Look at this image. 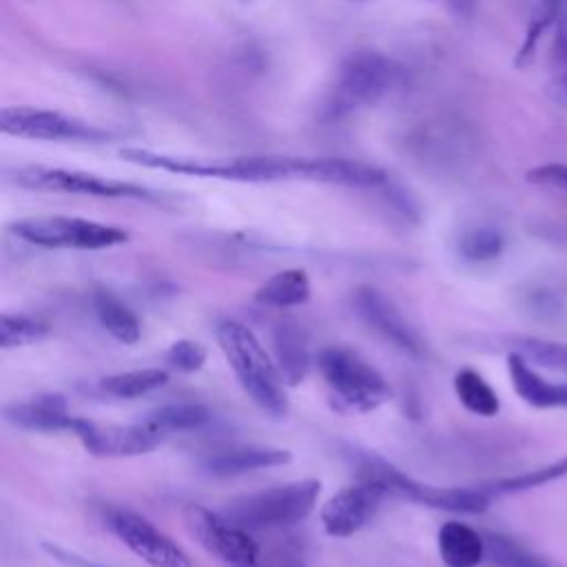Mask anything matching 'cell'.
Listing matches in <instances>:
<instances>
[{
    "label": "cell",
    "instance_id": "44dd1931",
    "mask_svg": "<svg viewBox=\"0 0 567 567\" xmlns=\"http://www.w3.org/2000/svg\"><path fill=\"white\" fill-rule=\"evenodd\" d=\"M277 363L286 383L297 385L308 370V346L301 328L292 321H284L275 328Z\"/></svg>",
    "mask_w": 567,
    "mask_h": 567
},
{
    "label": "cell",
    "instance_id": "f546056e",
    "mask_svg": "<svg viewBox=\"0 0 567 567\" xmlns=\"http://www.w3.org/2000/svg\"><path fill=\"white\" fill-rule=\"evenodd\" d=\"M540 9L554 18L551 60L556 66L567 69V0H540Z\"/></svg>",
    "mask_w": 567,
    "mask_h": 567
},
{
    "label": "cell",
    "instance_id": "d6986e66",
    "mask_svg": "<svg viewBox=\"0 0 567 567\" xmlns=\"http://www.w3.org/2000/svg\"><path fill=\"white\" fill-rule=\"evenodd\" d=\"M93 308L100 326L120 343L133 346L142 337V323L137 315L111 290L97 288L93 292Z\"/></svg>",
    "mask_w": 567,
    "mask_h": 567
},
{
    "label": "cell",
    "instance_id": "5bb4252c",
    "mask_svg": "<svg viewBox=\"0 0 567 567\" xmlns=\"http://www.w3.org/2000/svg\"><path fill=\"white\" fill-rule=\"evenodd\" d=\"M354 308H357L359 317L370 328H374L379 334H383L396 348H401L410 354L423 352V343H421L416 330L408 323V319L392 303V299H388L381 290H377L372 286H361L354 292Z\"/></svg>",
    "mask_w": 567,
    "mask_h": 567
},
{
    "label": "cell",
    "instance_id": "836d02e7",
    "mask_svg": "<svg viewBox=\"0 0 567 567\" xmlns=\"http://www.w3.org/2000/svg\"><path fill=\"white\" fill-rule=\"evenodd\" d=\"M478 0H447L450 11L458 18V20H470L474 16Z\"/></svg>",
    "mask_w": 567,
    "mask_h": 567
},
{
    "label": "cell",
    "instance_id": "83f0119b",
    "mask_svg": "<svg viewBox=\"0 0 567 567\" xmlns=\"http://www.w3.org/2000/svg\"><path fill=\"white\" fill-rule=\"evenodd\" d=\"M485 545L487 558L498 567H554L545 558L536 556L534 551L503 534H487Z\"/></svg>",
    "mask_w": 567,
    "mask_h": 567
},
{
    "label": "cell",
    "instance_id": "7c38bea8",
    "mask_svg": "<svg viewBox=\"0 0 567 567\" xmlns=\"http://www.w3.org/2000/svg\"><path fill=\"white\" fill-rule=\"evenodd\" d=\"M69 432L95 456H140L159 447L168 436L151 419L128 425H97L89 419L73 416Z\"/></svg>",
    "mask_w": 567,
    "mask_h": 567
},
{
    "label": "cell",
    "instance_id": "cb8c5ba5",
    "mask_svg": "<svg viewBox=\"0 0 567 567\" xmlns=\"http://www.w3.org/2000/svg\"><path fill=\"white\" fill-rule=\"evenodd\" d=\"M503 343L509 352H518L527 361L567 374V343L540 339V337H523V334H509L503 337Z\"/></svg>",
    "mask_w": 567,
    "mask_h": 567
},
{
    "label": "cell",
    "instance_id": "484cf974",
    "mask_svg": "<svg viewBox=\"0 0 567 567\" xmlns=\"http://www.w3.org/2000/svg\"><path fill=\"white\" fill-rule=\"evenodd\" d=\"M151 421H155L166 434L168 432H188L199 430L210 421V410L202 403L182 401V403H166L157 408L153 414H148Z\"/></svg>",
    "mask_w": 567,
    "mask_h": 567
},
{
    "label": "cell",
    "instance_id": "6da1fadb",
    "mask_svg": "<svg viewBox=\"0 0 567 567\" xmlns=\"http://www.w3.org/2000/svg\"><path fill=\"white\" fill-rule=\"evenodd\" d=\"M120 157L155 171L179 173L190 177H215L226 182H319V157H288V155H250V157H184L157 153L148 148H122Z\"/></svg>",
    "mask_w": 567,
    "mask_h": 567
},
{
    "label": "cell",
    "instance_id": "2e32d148",
    "mask_svg": "<svg viewBox=\"0 0 567 567\" xmlns=\"http://www.w3.org/2000/svg\"><path fill=\"white\" fill-rule=\"evenodd\" d=\"M9 425L29 432H69L73 414H69L66 403L58 394L38 396L33 401L9 403L2 410Z\"/></svg>",
    "mask_w": 567,
    "mask_h": 567
},
{
    "label": "cell",
    "instance_id": "277c9868",
    "mask_svg": "<svg viewBox=\"0 0 567 567\" xmlns=\"http://www.w3.org/2000/svg\"><path fill=\"white\" fill-rule=\"evenodd\" d=\"M321 492V481L303 478L286 485L259 489L255 494H246L221 512L233 523L250 529H286L290 525L301 523L315 509Z\"/></svg>",
    "mask_w": 567,
    "mask_h": 567
},
{
    "label": "cell",
    "instance_id": "30bf717a",
    "mask_svg": "<svg viewBox=\"0 0 567 567\" xmlns=\"http://www.w3.org/2000/svg\"><path fill=\"white\" fill-rule=\"evenodd\" d=\"M0 131L13 137L47 142H106L111 133L97 124L38 106H4L0 111Z\"/></svg>",
    "mask_w": 567,
    "mask_h": 567
},
{
    "label": "cell",
    "instance_id": "ba28073f",
    "mask_svg": "<svg viewBox=\"0 0 567 567\" xmlns=\"http://www.w3.org/2000/svg\"><path fill=\"white\" fill-rule=\"evenodd\" d=\"M188 532L197 543L228 567H266V554L250 529L233 523L221 512L188 505L184 512Z\"/></svg>",
    "mask_w": 567,
    "mask_h": 567
},
{
    "label": "cell",
    "instance_id": "4fadbf2b",
    "mask_svg": "<svg viewBox=\"0 0 567 567\" xmlns=\"http://www.w3.org/2000/svg\"><path fill=\"white\" fill-rule=\"evenodd\" d=\"M388 489L370 478L343 487L321 507V525L332 538H348L363 529L379 512Z\"/></svg>",
    "mask_w": 567,
    "mask_h": 567
},
{
    "label": "cell",
    "instance_id": "3957f363",
    "mask_svg": "<svg viewBox=\"0 0 567 567\" xmlns=\"http://www.w3.org/2000/svg\"><path fill=\"white\" fill-rule=\"evenodd\" d=\"M403 82L405 69L396 60L379 51L350 53L341 62L334 84L323 100L321 117L328 122L343 120L365 106L377 104Z\"/></svg>",
    "mask_w": 567,
    "mask_h": 567
},
{
    "label": "cell",
    "instance_id": "ac0fdd59",
    "mask_svg": "<svg viewBox=\"0 0 567 567\" xmlns=\"http://www.w3.org/2000/svg\"><path fill=\"white\" fill-rule=\"evenodd\" d=\"M436 545L445 567H478L487 558L485 536L461 520L443 523Z\"/></svg>",
    "mask_w": 567,
    "mask_h": 567
},
{
    "label": "cell",
    "instance_id": "7402d4cb",
    "mask_svg": "<svg viewBox=\"0 0 567 567\" xmlns=\"http://www.w3.org/2000/svg\"><path fill=\"white\" fill-rule=\"evenodd\" d=\"M563 476H567V454L547 463V465H540V467H534V470H527V472H520V474L485 481V483H481V487L492 498H498V496L520 494V492H529L534 487H543V485L554 483Z\"/></svg>",
    "mask_w": 567,
    "mask_h": 567
},
{
    "label": "cell",
    "instance_id": "d4e9b609",
    "mask_svg": "<svg viewBox=\"0 0 567 567\" xmlns=\"http://www.w3.org/2000/svg\"><path fill=\"white\" fill-rule=\"evenodd\" d=\"M168 381V372L159 368H142V370H128L120 374L104 377L100 381L102 390L109 396L115 399H137L142 394H148L157 388H162Z\"/></svg>",
    "mask_w": 567,
    "mask_h": 567
},
{
    "label": "cell",
    "instance_id": "ffe728a7",
    "mask_svg": "<svg viewBox=\"0 0 567 567\" xmlns=\"http://www.w3.org/2000/svg\"><path fill=\"white\" fill-rule=\"evenodd\" d=\"M310 292L312 288L308 275L299 268H288L266 279L257 288L255 301L270 308H292L306 303L310 299Z\"/></svg>",
    "mask_w": 567,
    "mask_h": 567
},
{
    "label": "cell",
    "instance_id": "9c48e42d",
    "mask_svg": "<svg viewBox=\"0 0 567 567\" xmlns=\"http://www.w3.org/2000/svg\"><path fill=\"white\" fill-rule=\"evenodd\" d=\"M7 179L20 188L47 190V193H69V195H91L111 199H151L153 193L146 186L102 177L75 168H49V166H20L7 173Z\"/></svg>",
    "mask_w": 567,
    "mask_h": 567
},
{
    "label": "cell",
    "instance_id": "8fae6325",
    "mask_svg": "<svg viewBox=\"0 0 567 567\" xmlns=\"http://www.w3.org/2000/svg\"><path fill=\"white\" fill-rule=\"evenodd\" d=\"M104 518L109 529L117 536V540L126 545L146 565L195 567L190 556L177 543H173L164 532H159L148 518L122 507H111Z\"/></svg>",
    "mask_w": 567,
    "mask_h": 567
},
{
    "label": "cell",
    "instance_id": "4dcf8cb0",
    "mask_svg": "<svg viewBox=\"0 0 567 567\" xmlns=\"http://www.w3.org/2000/svg\"><path fill=\"white\" fill-rule=\"evenodd\" d=\"M166 363L179 372H197L206 363V348L193 339H179L166 350Z\"/></svg>",
    "mask_w": 567,
    "mask_h": 567
},
{
    "label": "cell",
    "instance_id": "1f68e13d",
    "mask_svg": "<svg viewBox=\"0 0 567 567\" xmlns=\"http://www.w3.org/2000/svg\"><path fill=\"white\" fill-rule=\"evenodd\" d=\"M525 179L536 186H547L567 193V164H543L525 173Z\"/></svg>",
    "mask_w": 567,
    "mask_h": 567
},
{
    "label": "cell",
    "instance_id": "4316f807",
    "mask_svg": "<svg viewBox=\"0 0 567 567\" xmlns=\"http://www.w3.org/2000/svg\"><path fill=\"white\" fill-rule=\"evenodd\" d=\"M505 237L494 226H474L458 239V255L472 264H487L501 257Z\"/></svg>",
    "mask_w": 567,
    "mask_h": 567
},
{
    "label": "cell",
    "instance_id": "f1b7e54d",
    "mask_svg": "<svg viewBox=\"0 0 567 567\" xmlns=\"http://www.w3.org/2000/svg\"><path fill=\"white\" fill-rule=\"evenodd\" d=\"M47 326L29 315L4 312L0 317V348H22L40 341L47 334Z\"/></svg>",
    "mask_w": 567,
    "mask_h": 567
},
{
    "label": "cell",
    "instance_id": "e0dca14e",
    "mask_svg": "<svg viewBox=\"0 0 567 567\" xmlns=\"http://www.w3.org/2000/svg\"><path fill=\"white\" fill-rule=\"evenodd\" d=\"M292 461V454L281 447L268 445H244L217 452L204 461V467L215 476H239L255 470L277 467Z\"/></svg>",
    "mask_w": 567,
    "mask_h": 567
},
{
    "label": "cell",
    "instance_id": "5b68a950",
    "mask_svg": "<svg viewBox=\"0 0 567 567\" xmlns=\"http://www.w3.org/2000/svg\"><path fill=\"white\" fill-rule=\"evenodd\" d=\"M359 476L381 483L388 489V496H399V498H405L425 507L443 509V512L483 514L492 503V496L481 485H474V487L425 485L374 454H365L359 458Z\"/></svg>",
    "mask_w": 567,
    "mask_h": 567
},
{
    "label": "cell",
    "instance_id": "8992f818",
    "mask_svg": "<svg viewBox=\"0 0 567 567\" xmlns=\"http://www.w3.org/2000/svg\"><path fill=\"white\" fill-rule=\"evenodd\" d=\"M319 372L330 399L343 412H370L390 396V388L379 370L348 348L321 350Z\"/></svg>",
    "mask_w": 567,
    "mask_h": 567
},
{
    "label": "cell",
    "instance_id": "d6a6232c",
    "mask_svg": "<svg viewBox=\"0 0 567 567\" xmlns=\"http://www.w3.org/2000/svg\"><path fill=\"white\" fill-rule=\"evenodd\" d=\"M42 549H44L53 560H58V563H62V565H66V567H104V565H100V563H93V560H89V558H84V556H80V554H75V551H69V549H64V547H60V545H53V543H49V540L42 543Z\"/></svg>",
    "mask_w": 567,
    "mask_h": 567
},
{
    "label": "cell",
    "instance_id": "7a4b0ae2",
    "mask_svg": "<svg viewBox=\"0 0 567 567\" xmlns=\"http://www.w3.org/2000/svg\"><path fill=\"white\" fill-rule=\"evenodd\" d=\"M217 343L233 368L246 394L268 414L281 419L288 414L286 379L264 350L261 341L239 321L217 326Z\"/></svg>",
    "mask_w": 567,
    "mask_h": 567
},
{
    "label": "cell",
    "instance_id": "603a6c76",
    "mask_svg": "<svg viewBox=\"0 0 567 567\" xmlns=\"http://www.w3.org/2000/svg\"><path fill=\"white\" fill-rule=\"evenodd\" d=\"M454 392L461 405L476 416H496L501 410L494 388L472 368H461L454 374Z\"/></svg>",
    "mask_w": 567,
    "mask_h": 567
},
{
    "label": "cell",
    "instance_id": "e575fe53",
    "mask_svg": "<svg viewBox=\"0 0 567 567\" xmlns=\"http://www.w3.org/2000/svg\"><path fill=\"white\" fill-rule=\"evenodd\" d=\"M551 93L556 97V102L567 109V69H563V73L556 78V82L551 84Z\"/></svg>",
    "mask_w": 567,
    "mask_h": 567
},
{
    "label": "cell",
    "instance_id": "52a82bcc",
    "mask_svg": "<svg viewBox=\"0 0 567 567\" xmlns=\"http://www.w3.org/2000/svg\"><path fill=\"white\" fill-rule=\"evenodd\" d=\"M9 230L33 246L40 248H75V250H102L128 239V233L120 226L100 224L82 217H27L9 226Z\"/></svg>",
    "mask_w": 567,
    "mask_h": 567
},
{
    "label": "cell",
    "instance_id": "9a60e30c",
    "mask_svg": "<svg viewBox=\"0 0 567 567\" xmlns=\"http://www.w3.org/2000/svg\"><path fill=\"white\" fill-rule=\"evenodd\" d=\"M507 372L514 392L527 405L538 410H567V383L545 379L518 352H507Z\"/></svg>",
    "mask_w": 567,
    "mask_h": 567
}]
</instances>
